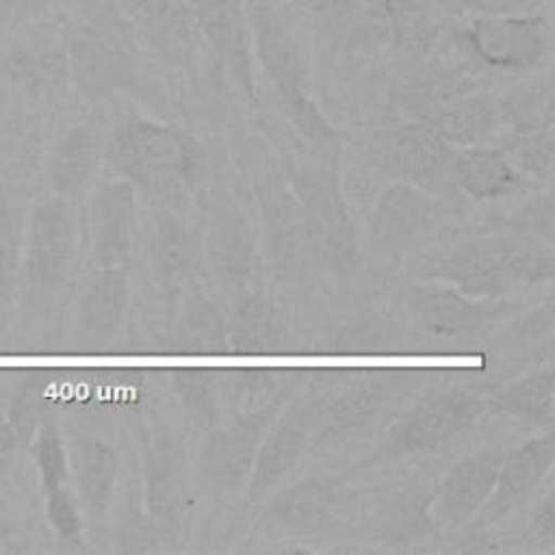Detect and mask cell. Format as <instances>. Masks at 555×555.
I'll return each mask as SVG.
<instances>
[{
    "label": "cell",
    "mask_w": 555,
    "mask_h": 555,
    "mask_svg": "<svg viewBox=\"0 0 555 555\" xmlns=\"http://www.w3.org/2000/svg\"><path fill=\"white\" fill-rule=\"evenodd\" d=\"M553 197L551 193L538 195L529 199L514 217H512V228L518 234L531 236L535 241H544L551 245L553 241Z\"/></svg>",
    "instance_id": "cell-40"
},
{
    "label": "cell",
    "mask_w": 555,
    "mask_h": 555,
    "mask_svg": "<svg viewBox=\"0 0 555 555\" xmlns=\"http://www.w3.org/2000/svg\"><path fill=\"white\" fill-rule=\"evenodd\" d=\"M492 403L509 414L533 423L553 421V369L551 364L535 369L499 390Z\"/></svg>",
    "instance_id": "cell-33"
},
{
    "label": "cell",
    "mask_w": 555,
    "mask_h": 555,
    "mask_svg": "<svg viewBox=\"0 0 555 555\" xmlns=\"http://www.w3.org/2000/svg\"><path fill=\"white\" fill-rule=\"evenodd\" d=\"M37 531L17 518L0 516V555L9 553H33L39 551Z\"/></svg>",
    "instance_id": "cell-42"
},
{
    "label": "cell",
    "mask_w": 555,
    "mask_h": 555,
    "mask_svg": "<svg viewBox=\"0 0 555 555\" xmlns=\"http://www.w3.org/2000/svg\"><path fill=\"white\" fill-rule=\"evenodd\" d=\"M483 403L462 390L431 392L397 418L384 440V453L395 457L427 453L473 427Z\"/></svg>",
    "instance_id": "cell-6"
},
{
    "label": "cell",
    "mask_w": 555,
    "mask_h": 555,
    "mask_svg": "<svg viewBox=\"0 0 555 555\" xmlns=\"http://www.w3.org/2000/svg\"><path fill=\"white\" fill-rule=\"evenodd\" d=\"M282 102L288 113V119L297 128V132L314 143H325L334 139V130L327 119L321 115L317 104L310 100L306 89H291L282 91Z\"/></svg>",
    "instance_id": "cell-39"
},
{
    "label": "cell",
    "mask_w": 555,
    "mask_h": 555,
    "mask_svg": "<svg viewBox=\"0 0 555 555\" xmlns=\"http://www.w3.org/2000/svg\"><path fill=\"white\" fill-rule=\"evenodd\" d=\"M72 87L89 102L128 91L139 80V37L126 11L108 0H82L65 22Z\"/></svg>",
    "instance_id": "cell-1"
},
{
    "label": "cell",
    "mask_w": 555,
    "mask_h": 555,
    "mask_svg": "<svg viewBox=\"0 0 555 555\" xmlns=\"http://www.w3.org/2000/svg\"><path fill=\"white\" fill-rule=\"evenodd\" d=\"M464 37L481 63L505 72L531 69L548 52V24L533 13L479 15Z\"/></svg>",
    "instance_id": "cell-7"
},
{
    "label": "cell",
    "mask_w": 555,
    "mask_h": 555,
    "mask_svg": "<svg viewBox=\"0 0 555 555\" xmlns=\"http://www.w3.org/2000/svg\"><path fill=\"white\" fill-rule=\"evenodd\" d=\"M46 496V518L61 551H85L82 544V512L78 499L67 486L56 488Z\"/></svg>",
    "instance_id": "cell-37"
},
{
    "label": "cell",
    "mask_w": 555,
    "mask_h": 555,
    "mask_svg": "<svg viewBox=\"0 0 555 555\" xmlns=\"http://www.w3.org/2000/svg\"><path fill=\"white\" fill-rule=\"evenodd\" d=\"M24 221L15 193L0 182V338L7 332L20 286Z\"/></svg>",
    "instance_id": "cell-28"
},
{
    "label": "cell",
    "mask_w": 555,
    "mask_h": 555,
    "mask_svg": "<svg viewBox=\"0 0 555 555\" xmlns=\"http://www.w3.org/2000/svg\"><path fill=\"white\" fill-rule=\"evenodd\" d=\"M243 2H245V0H243Z\"/></svg>",
    "instance_id": "cell-48"
},
{
    "label": "cell",
    "mask_w": 555,
    "mask_h": 555,
    "mask_svg": "<svg viewBox=\"0 0 555 555\" xmlns=\"http://www.w3.org/2000/svg\"><path fill=\"white\" fill-rule=\"evenodd\" d=\"M186 412L197 423H210L215 416V371L210 369H176L171 382Z\"/></svg>",
    "instance_id": "cell-38"
},
{
    "label": "cell",
    "mask_w": 555,
    "mask_h": 555,
    "mask_svg": "<svg viewBox=\"0 0 555 555\" xmlns=\"http://www.w3.org/2000/svg\"><path fill=\"white\" fill-rule=\"evenodd\" d=\"M529 533L533 540L542 544H551L555 535V512H553V496L548 494L533 512Z\"/></svg>",
    "instance_id": "cell-43"
},
{
    "label": "cell",
    "mask_w": 555,
    "mask_h": 555,
    "mask_svg": "<svg viewBox=\"0 0 555 555\" xmlns=\"http://www.w3.org/2000/svg\"><path fill=\"white\" fill-rule=\"evenodd\" d=\"M173 451L163 438L145 444V501L152 520L165 531L176 527L182 505V473Z\"/></svg>",
    "instance_id": "cell-25"
},
{
    "label": "cell",
    "mask_w": 555,
    "mask_h": 555,
    "mask_svg": "<svg viewBox=\"0 0 555 555\" xmlns=\"http://www.w3.org/2000/svg\"><path fill=\"white\" fill-rule=\"evenodd\" d=\"M447 156V143L427 124L412 126L399 137V169L418 186L434 189L442 182L444 171H451V160Z\"/></svg>",
    "instance_id": "cell-29"
},
{
    "label": "cell",
    "mask_w": 555,
    "mask_h": 555,
    "mask_svg": "<svg viewBox=\"0 0 555 555\" xmlns=\"http://www.w3.org/2000/svg\"><path fill=\"white\" fill-rule=\"evenodd\" d=\"M312 414L306 405H291L267 427L249 479L247 499L260 501L267 496L297 464L310 442Z\"/></svg>",
    "instance_id": "cell-14"
},
{
    "label": "cell",
    "mask_w": 555,
    "mask_h": 555,
    "mask_svg": "<svg viewBox=\"0 0 555 555\" xmlns=\"http://www.w3.org/2000/svg\"><path fill=\"white\" fill-rule=\"evenodd\" d=\"M106 137L89 124L65 130L52 145L46 163L54 195L72 199L85 193L104 165Z\"/></svg>",
    "instance_id": "cell-18"
},
{
    "label": "cell",
    "mask_w": 555,
    "mask_h": 555,
    "mask_svg": "<svg viewBox=\"0 0 555 555\" xmlns=\"http://www.w3.org/2000/svg\"><path fill=\"white\" fill-rule=\"evenodd\" d=\"M17 447H20L17 436H15V431H13V427L7 418L4 408H0V486L4 483V479L11 473Z\"/></svg>",
    "instance_id": "cell-44"
},
{
    "label": "cell",
    "mask_w": 555,
    "mask_h": 555,
    "mask_svg": "<svg viewBox=\"0 0 555 555\" xmlns=\"http://www.w3.org/2000/svg\"><path fill=\"white\" fill-rule=\"evenodd\" d=\"M436 275L470 297H499L520 282H544L553 275V254L531 236H494L470 241L440 258Z\"/></svg>",
    "instance_id": "cell-3"
},
{
    "label": "cell",
    "mask_w": 555,
    "mask_h": 555,
    "mask_svg": "<svg viewBox=\"0 0 555 555\" xmlns=\"http://www.w3.org/2000/svg\"><path fill=\"white\" fill-rule=\"evenodd\" d=\"M507 160L527 176L551 178L553 173V132L551 126L546 128H531L518 130L507 145L505 152Z\"/></svg>",
    "instance_id": "cell-36"
},
{
    "label": "cell",
    "mask_w": 555,
    "mask_h": 555,
    "mask_svg": "<svg viewBox=\"0 0 555 555\" xmlns=\"http://www.w3.org/2000/svg\"><path fill=\"white\" fill-rule=\"evenodd\" d=\"M245 22L254 37L256 54L275 89H306V56L286 15L269 0H245Z\"/></svg>",
    "instance_id": "cell-11"
},
{
    "label": "cell",
    "mask_w": 555,
    "mask_h": 555,
    "mask_svg": "<svg viewBox=\"0 0 555 555\" xmlns=\"http://www.w3.org/2000/svg\"><path fill=\"white\" fill-rule=\"evenodd\" d=\"M501 111L499 104L488 98L470 95L455 98L449 104H442L427 126L444 141L457 145H479L486 141L499 126Z\"/></svg>",
    "instance_id": "cell-26"
},
{
    "label": "cell",
    "mask_w": 555,
    "mask_h": 555,
    "mask_svg": "<svg viewBox=\"0 0 555 555\" xmlns=\"http://www.w3.org/2000/svg\"><path fill=\"white\" fill-rule=\"evenodd\" d=\"M78 249L76 219L69 199L41 197L24 221L20 284L30 304L48 301L72 271Z\"/></svg>",
    "instance_id": "cell-5"
},
{
    "label": "cell",
    "mask_w": 555,
    "mask_h": 555,
    "mask_svg": "<svg viewBox=\"0 0 555 555\" xmlns=\"http://www.w3.org/2000/svg\"><path fill=\"white\" fill-rule=\"evenodd\" d=\"M505 460V449H479L457 460L434 496V516L447 525H460L475 516L490 499L499 470Z\"/></svg>",
    "instance_id": "cell-15"
},
{
    "label": "cell",
    "mask_w": 555,
    "mask_h": 555,
    "mask_svg": "<svg viewBox=\"0 0 555 555\" xmlns=\"http://www.w3.org/2000/svg\"><path fill=\"white\" fill-rule=\"evenodd\" d=\"M137 37L152 46L165 61L180 63L197 46L199 26L184 0H124Z\"/></svg>",
    "instance_id": "cell-16"
},
{
    "label": "cell",
    "mask_w": 555,
    "mask_h": 555,
    "mask_svg": "<svg viewBox=\"0 0 555 555\" xmlns=\"http://www.w3.org/2000/svg\"><path fill=\"white\" fill-rule=\"evenodd\" d=\"M284 325L278 306L262 293H247L228 327V345L238 353H267L282 340Z\"/></svg>",
    "instance_id": "cell-27"
},
{
    "label": "cell",
    "mask_w": 555,
    "mask_h": 555,
    "mask_svg": "<svg viewBox=\"0 0 555 555\" xmlns=\"http://www.w3.org/2000/svg\"><path fill=\"white\" fill-rule=\"evenodd\" d=\"M514 304L496 297H470L453 286H423L410 299V310L416 323L436 336L470 334L501 314Z\"/></svg>",
    "instance_id": "cell-13"
},
{
    "label": "cell",
    "mask_w": 555,
    "mask_h": 555,
    "mask_svg": "<svg viewBox=\"0 0 555 555\" xmlns=\"http://www.w3.org/2000/svg\"><path fill=\"white\" fill-rule=\"evenodd\" d=\"M288 176L299 204L310 212L317 225L325 228L334 243H343L349 232V219L332 171L317 165L295 163L288 167Z\"/></svg>",
    "instance_id": "cell-24"
},
{
    "label": "cell",
    "mask_w": 555,
    "mask_h": 555,
    "mask_svg": "<svg viewBox=\"0 0 555 555\" xmlns=\"http://www.w3.org/2000/svg\"><path fill=\"white\" fill-rule=\"evenodd\" d=\"M130 301V284L126 267L98 269L85 286L76 321L80 343L87 347H106L121 332Z\"/></svg>",
    "instance_id": "cell-17"
},
{
    "label": "cell",
    "mask_w": 555,
    "mask_h": 555,
    "mask_svg": "<svg viewBox=\"0 0 555 555\" xmlns=\"http://www.w3.org/2000/svg\"><path fill=\"white\" fill-rule=\"evenodd\" d=\"M555 460V444L553 434L546 431L544 436L531 438L509 455L505 453L503 466L499 470L494 490L486 501L483 518L496 520L499 516L514 509L520 501H525L551 473Z\"/></svg>",
    "instance_id": "cell-19"
},
{
    "label": "cell",
    "mask_w": 555,
    "mask_h": 555,
    "mask_svg": "<svg viewBox=\"0 0 555 555\" xmlns=\"http://www.w3.org/2000/svg\"><path fill=\"white\" fill-rule=\"evenodd\" d=\"M544 2H551V0H544Z\"/></svg>",
    "instance_id": "cell-47"
},
{
    "label": "cell",
    "mask_w": 555,
    "mask_h": 555,
    "mask_svg": "<svg viewBox=\"0 0 555 555\" xmlns=\"http://www.w3.org/2000/svg\"><path fill=\"white\" fill-rule=\"evenodd\" d=\"M137 238V193L128 180L98 186L87 212V243L98 269L126 267Z\"/></svg>",
    "instance_id": "cell-10"
},
{
    "label": "cell",
    "mask_w": 555,
    "mask_h": 555,
    "mask_svg": "<svg viewBox=\"0 0 555 555\" xmlns=\"http://www.w3.org/2000/svg\"><path fill=\"white\" fill-rule=\"evenodd\" d=\"M199 230L180 215L160 212L154 219L152 258L158 271L165 275H180L191 269L199 254Z\"/></svg>",
    "instance_id": "cell-30"
},
{
    "label": "cell",
    "mask_w": 555,
    "mask_h": 555,
    "mask_svg": "<svg viewBox=\"0 0 555 555\" xmlns=\"http://www.w3.org/2000/svg\"><path fill=\"white\" fill-rule=\"evenodd\" d=\"M356 509V492L336 477H310L278 492L267 518L297 535L323 533L340 527Z\"/></svg>",
    "instance_id": "cell-9"
},
{
    "label": "cell",
    "mask_w": 555,
    "mask_h": 555,
    "mask_svg": "<svg viewBox=\"0 0 555 555\" xmlns=\"http://www.w3.org/2000/svg\"><path fill=\"white\" fill-rule=\"evenodd\" d=\"M310 11L321 15H343L349 13L358 0H301Z\"/></svg>",
    "instance_id": "cell-46"
},
{
    "label": "cell",
    "mask_w": 555,
    "mask_h": 555,
    "mask_svg": "<svg viewBox=\"0 0 555 555\" xmlns=\"http://www.w3.org/2000/svg\"><path fill=\"white\" fill-rule=\"evenodd\" d=\"M30 442H33V457L39 473L41 492L48 494L56 488L67 486L69 464H67V451L59 434V427L52 421L43 418Z\"/></svg>",
    "instance_id": "cell-35"
},
{
    "label": "cell",
    "mask_w": 555,
    "mask_h": 555,
    "mask_svg": "<svg viewBox=\"0 0 555 555\" xmlns=\"http://www.w3.org/2000/svg\"><path fill=\"white\" fill-rule=\"evenodd\" d=\"M208 258L217 280L230 288H247L254 275V238L247 219L219 208L210 221Z\"/></svg>",
    "instance_id": "cell-21"
},
{
    "label": "cell",
    "mask_w": 555,
    "mask_h": 555,
    "mask_svg": "<svg viewBox=\"0 0 555 555\" xmlns=\"http://www.w3.org/2000/svg\"><path fill=\"white\" fill-rule=\"evenodd\" d=\"M54 7L56 0H0V33L15 35L26 26L46 22Z\"/></svg>",
    "instance_id": "cell-41"
},
{
    "label": "cell",
    "mask_w": 555,
    "mask_h": 555,
    "mask_svg": "<svg viewBox=\"0 0 555 555\" xmlns=\"http://www.w3.org/2000/svg\"><path fill=\"white\" fill-rule=\"evenodd\" d=\"M46 22L26 26L0 61V82L15 111L28 115L56 104L69 82L65 26L43 28Z\"/></svg>",
    "instance_id": "cell-4"
},
{
    "label": "cell",
    "mask_w": 555,
    "mask_h": 555,
    "mask_svg": "<svg viewBox=\"0 0 555 555\" xmlns=\"http://www.w3.org/2000/svg\"><path fill=\"white\" fill-rule=\"evenodd\" d=\"M531 0H473V7L481 15H501V13H527Z\"/></svg>",
    "instance_id": "cell-45"
},
{
    "label": "cell",
    "mask_w": 555,
    "mask_h": 555,
    "mask_svg": "<svg viewBox=\"0 0 555 555\" xmlns=\"http://www.w3.org/2000/svg\"><path fill=\"white\" fill-rule=\"evenodd\" d=\"M104 165L130 184L165 195L199 178L204 154L197 141L178 128L124 113L106 137Z\"/></svg>",
    "instance_id": "cell-2"
},
{
    "label": "cell",
    "mask_w": 555,
    "mask_h": 555,
    "mask_svg": "<svg viewBox=\"0 0 555 555\" xmlns=\"http://www.w3.org/2000/svg\"><path fill=\"white\" fill-rule=\"evenodd\" d=\"M74 494L80 512L89 518H102L113 501L117 479L115 449L95 436L76 438L67 453Z\"/></svg>",
    "instance_id": "cell-20"
},
{
    "label": "cell",
    "mask_w": 555,
    "mask_h": 555,
    "mask_svg": "<svg viewBox=\"0 0 555 555\" xmlns=\"http://www.w3.org/2000/svg\"><path fill=\"white\" fill-rule=\"evenodd\" d=\"M453 180L473 197H503L514 193L522 180L520 171L501 150L470 145L451 160Z\"/></svg>",
    "instance_id": "cell-23"
},
{
    "label": "cell",
    "mask_w": 555,
    "mask_h": 555,
    "mask_svg": "<svg viewBox=\"0 0 555 555\" xmlns=\"http://www.w3.org/2000/svg\"><path fill=\"white\" fill-rule=\"evenodd\" d=\"M173 347L191 356H212L228 347L225 323L210 301L193 297L186 304L173 334Z\"/></svg>",
    "instance_id": "cell-32"
},
{
    "label": "cell",
    "mask_w": 555,
    "mask_h": 555,
    "mask_svg": "<svg viewBox=\"0 0 555 555\" xmlns=\"http://www.w3.org/2000/svg\"><path fill=\"white\" fill-rule=\"evenodd\" d=\"M278 412V403L258 405L234 416L206 438L199 466L215 488L238 492L247 486L260 440Z\"/></svg>",
    "instance_id": "cell-8"
},
{
    "label": "cell",
    "mask_w": 555,
    "mask_h": 555,
    "mask_svg": "<svg viewBox=\"0 0 555 555\" xmlns=\"http://www.w3.org/2000/svg\"><path fill=\"white\" fill-rule=\"evenodd\" d=\"M408 384L405 373L377 371L358 382L327 410V423L319 429L317 447H334L369 429L379 414L390 410Z\"/></svg>",
    "instance_id": "cell-12"
},
{
    "label": "cell",
    "mask_w": 555,
    "mask_h": 555,
    "mask_svg": "<svg viewBox=\"0 0 555 555\" xmlns=\"http://www.w3.org/2000/svg\"><path fill=\"white\" fill-rule=\"evenodd\" d=\"M46 373L43 371H30L26 377L15 386L9 405L4 408L7 418L17 436L20 444H28L43 421V405H46Z\"/></svg>",
    "instance_id": "cell-34"
},
{
    "label": "cell",
    "mask_w": 555,
    "mask_h": 555,
    "mask_svg": "<svg viewBox=\"0 0 555 555\" xmlns=\"http://www.w3.org/2000/svg\"><path fill=\"white\" fill-rule=\"evenodd\" d=\"M382 17L395 46L423 54L436 39L431 0H382Z\"/></svg>",
    "instance_id": "cell-31"
},
{
    "label": "cell",
    "mask_w": 555,
    "mask_h": 555,
    "mask_svg": "<svg viewBox=\"0 0 555 555\" xmlns=\"http://www.w3.org/2000/svg\"><path fill=\"white\" fill-rule=\"evenodd\" d=\"M429 206L418 186L399 182L388 186L373 208V238L384 251L405 249L423 230Z\"/></svg>",
    "instance_id": "cell-22"
}]
</instances>
